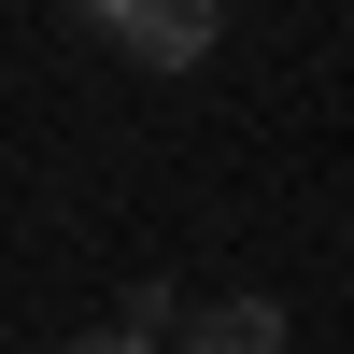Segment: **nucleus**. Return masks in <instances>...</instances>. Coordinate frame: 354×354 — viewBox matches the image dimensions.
Here are the masks:
<instances>
[{"instance_id": "obj_1", "label": "nucleus", "mask_w": 354, "mask_h": 354, "mask_svg": "<svg viewBox=\"0 0 354 354\" xmlns=\"http://www.w3.org/2000/svg\"><path fill=\"white\" fill-rule=\"evenodd\" d=\"M85 28H100L128 71H198V57L227 43V0H71Z\"/></svg>"}, {"instance_id": "obj_3", "label": "nucleus", "mask_w": 354, "mask_h": 354, "mask_svg": "<svg viewBox=\"0 0 354 354\" xmlns=\"http://www.w3.org/2000/svg\"><path fill=\"white\" fill-rule=\"evenodd\" d=\"M71 354H156V340H142V326H100V340H71Z\"/></svg>"}, {"instance_id": "obj_2", "label": "nucleus", "mask_w": 354, "mask_h": 354, "mask_svg": "<svg viewBox=\"0 0 354 354\" xmlns=\"http://www.w3.org/2000/svg\"><path fill=\"white\" fill-rule=\"evenodd\" d=\"M185 354H283V298H255V283L241 298H198L185 312Z\"/></svg>"}]
</instances>
